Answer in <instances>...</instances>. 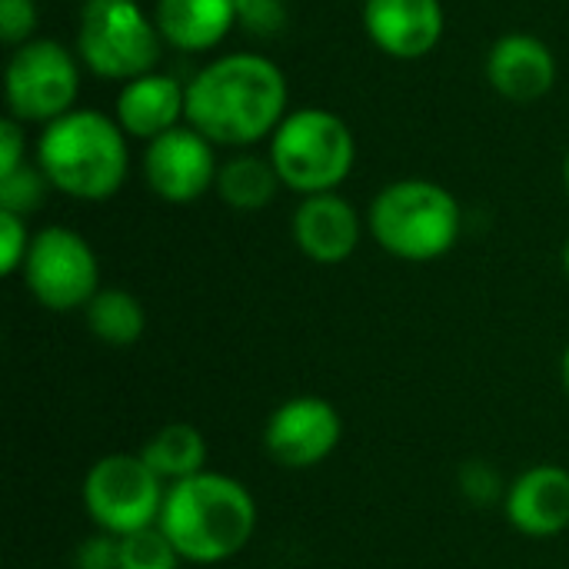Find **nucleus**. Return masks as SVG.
Here are the masks:
<instances>
[{"label": "nucleus", "mask_w": 569, "mask_h": 569, "mask_svg": "<svg viewBox=\"0 0 569 569\" xmlns=\"http://www.w3.org/2000/svg\"><path fill=\"white\" fill-rule=\"evenodd\" d=\"M70 569H120V537L97 530L77 547Z\"/></svg>", "instance_id": "26"}, {"label": "nucleus", "mask_w": 569, "mask_h": 569, "mask_svg": "<svg viewBox=\"0 0 569 569\" xmlns=\"http://www.w3.org/2000/svg\"><path fill=\"white\" fill-rule=\"evenodd\" d=\"M33 153L50 187L83 203L110 200L130 173V137L117 117L93 107H77L40 127Z\"/></svg>", "instance_id": "3"}, {"label": "nucleus", "mask_w": 569, "mask_h": 569, "mask_svg": "<svg viewBox=\"0 0 569 569\" xmlns=\"http://www.w3.org/2000/svg\"><path fill=\"white\" fill-rule=\"evenodd\" d=\"M360 17L370 43L403 63L430 57L447 30L440 0H363Z\"/></svg>", "instance_id": "12"}, {"label": "nucleus", "mask_w": 569, "mask_h": 569, "mask_svg": "<svg viewBox=\"0 0 569 569\" xmlns=\"http://www.w3.org/2000/svg\"><path fill=\"white\" fill-rule=\"evenodd\" d=\"M30 243H33V233L27 227V217L0 210V273L3 277H13L23 270Z\"/></svg>", "instance_id": "23"}, {"label": "nucleus", "mask_w": 569, "mask_h": 569, "mask_svg": "<svg viewBox=\"0 0 569 569\" xmlns=\"http://www.w3.org/2000/svg\"><path fill=\"white\" fill-rule=\"evenodd\" d=\"M80 497L100 533L130 537L160 523L167 483L140 453H107L87 470Z\"/></svg>", "instance_id": "8"}, {"label": "nucleus", "mask_w": 569, "mask_h": 569, "mask_svg": "<svg viewBox=\"0 0 569 569\" xmlns=\"http://www.w3.org/2000/svg\"><path fill=\"white\" fill-rule=\"evenodd\" d=\"M487 80L510 103H537L557 83V57L533 33H503L487 53Z\"/></svg>", "instance_id": "15"}, {"label": "nucleus", "mask_w": 569, "mask_h": 569, "mask_svg": "<svg viewBox=\"0 0 569 569\" xmlns=\"http://www.w3.org/2000/svg\"><path fill=\"white\" fill-rule=\"evenodd\" d=\"M370 237L383 253L403 263H433L447 257L463 230L460 200L437 180L407 177L387 183L367 210Z\"/></svg>", "instance_id": "4"}, {"label": "nucleus", "mask_w": 569, "mask_h": 569, "mask_svg": "<svg viewBox=\"0 0 569 569\" xmlns=\"http://www.w3.org/2000/svg\"><path fill=\"white\" fill-rule=\"evenodd\" d=\"M267 157L287 190L333 193L353 173L357 140L350 123L327 107H297L267 140Z\"/></svg>", "instance_id": "5"}, {"label": "nucleus", "mask_w": 569, "mask_h": 569, "mask_svg": "<svg viewBox=\"0 0 569 569\" xmlns=\"http://www.w3.org/2000/svg\"><path fill=\"white\" fill-rule=\"evenodd\" d=\"M207 440L193 423H167L160 427L140 450L147 467L170 487L187 477L207 470Z\"/></svg>", "instance_id": "19"}, {"label": "nucleus", "mask_w": 569, "mask_h": 569, "mask_svg": "<svg viewBox=\"0 0 569 569\" xmlns=\"http://www.w3.org/2000/svg\"><path fill=\"white\" fill-rule=\"evenodd\" d=\"M40 23L37 0H0V40L13 50L33 40Z\"/></svg>", "instance_id": "25"}, {"label": "nucleus", "mask_w": 569, "mask_h": 569, "mask_svg": "<svg viewBox=\"0 0 569 569\" xmlns=\"http://www.w3.org/2000/svg\"><path fill=\"white\" fill-rule=\"evenodd\" d=\"M290 83L280 63L237 50L203 63L187 80V123L213 147L250 150L273 137L290 113Z\"/></svg>", "instance_id": "1"}, {"label": "nucleus", "mask_w": 569, "mask_h": 569, "mask_svg": "<svg viewBox=\"0 0 569 569\" xmlns=\"http://www.w3.org/2000/svg\"><path fill=\"white\" fill-rule=\"evenodd\" d=\"M87 330L107 347H133L147 330L143 303L123 287H100V293L83 310Z\"/></svg>", "instance_id": "20"}, {"label": "nucleus", "mask_w": 569, "mask_h": 569, "mask_svg": "<svg viewBox=\"0 0 569 569\" xmlns=\"http://www.w3.org/2000/svg\"><path fill=\"white\" fill-rule=\"evenodd\" d=\"M183 557L160 527L120 537V569H180Z\"/></svg>", "instance_id": "21"}, {"label": "nucleus", "mask_w": 569, "mask_h": 569, "mask_svg": "<svg viewBox=\"0 0 569 569\" xmlns=\"http://www.w3.org/2000/svg\"><path fill=\"white\" fill-rule=\"evenodd\" d=\"M280 177L277 167L270 163V157H260L253 150H240L233 157H227L220 163L217 173V197L240 213H257L267 203H273V197L280 193Z\"/></svg>", "instance_id": "18"}, {"label": "nucleus", "mask_w": 569, "mask_h": 569, "mask_svg": "<svg viewBox=\"0 0 569 569\" xmlns=\"http://www.w3.org/2000/svg\"><path fill=\"white\" fill-rule=\"evenodd\" d=\"M460 483H463V493H467L470 500H477V503H490V500L507 497V490H503L497 470L487 467V463H467L463 473H460Z\"/></svg>", "instance_id": "28"}, {"label": "nucleus", "mask_w": 569, "mask_h": 569, "mask_svg": "<svg viewBox=\"0 0 569 569\" xmlns=\"http://www.w3.org/2000/svg\"><path fill=\"white\" fill-rule=\"evenodd\" d=\"M163 47L153 13L137 0H83L73 50L93 77L127 83L153 73Z\"/></svg>", "instance_id": "6"}, {"label": "nucleus", "mask_w": 569, "mask_h": 569, "mask_svg": "<svg viewBox=\"0 0 569 569\" xmlns=\"http://www.w3.org/2000/svg\"><path fill=\"white\" fill-rule=\"evenodd\" d=\"M563 183H567V190H569V153H567V160H563Z\"/></svg>", "instance_id": "31"}, {"label": "nucleus", "mask_w": 569, "mask_h": 569, "mask_svg": "<svg viewBox=\"0 0 569 569\" xmlns=\"http://www.w3.org/2000/svg\"><path fill=\"white\" fill-rule=\"evenodd\" d=\"M47 190H53V187L43 177V170L37 163H23L20 170L0 177V210L30 217V213H37L43 207Z\"/></svg>", "instance_id": "22"}, {"label": "nucleus", "mask_w": 569, "mask_h": 569, "mask_svg": "<svg viewBox=\"0 0 569 569\" xmlns=\"http://www.w3.org/2000/svg\"><path fill=\"white\" fill-rule=\"evenodd\" d=\"M140 167L150 193L163 203H193L207 197L220 173L217 147L190 123H180L177 130L150 140Z\"/></svg>", "instance_id": "10"}, {"label": "nucleus", "mask_w": 569, "mask_h": 569, "mask_svg": "<svg viewBox=\"0 0 569 569\" xmlns=\"http://www.w3.org/2000/svg\"><path fill=\"white\" fill-rule=\"evenodd\" d=\"M237 27L253 37H277L287 27L283 0H237Z\"/></svg>", "instance_id": "24"}, {"label": "nucleus", "mask_w": 569, "mask_h": 569, "mask_svg": "<svg viewBox=\"0 0 569 569\" xmlns=\"http://www.w3.org/2000/svg\"><path fill=\"white\" fill-rule=\"evenodd\" d=\"M80 57L60 40L33 37L10 50L3 67L7 117L20 123H53L77 110L80 97Z\"/></svg>", "instance_id": "7"}, {"label": "nucleus", "mask_w": 569, "mask_h": 569, "mask_svg": "<svg viewBox=\"0 0 569 569\" xmlns=\"http://www.w3.org/2000/svg\"><path fill=\"white\" fill-rule=\"evenodd\" d=\"M153 20L167 47L207 53L237 27V0H157Z\"/></svg>", "instance_id": "17"}, {"label": "nucleus", "mask_w": 569, "mask_h": 569, "mask_svg": "<svg viewBox=\"0 0 569 569\" xmlns=\"http://www.w3.org/2000/svg\"><path fill=\"white\" fill-rule=\"evenodd\" d=\"M290 233L307 260L320 267H337L357 253L363 237V220L357 207L337 190L313 193V197H300L290 220Z\"/></svg>", "instance_id": "13"}, {"label": "nucleus", "mask_w": 569, "mask_h": 569, "mask_svg": "<svg viewBox=\"0 0 569 569\" xmlns=\"http://www.w3.org/2000/svg\"><path fill=\"white\" fill-rule=\"evenodd\" d=\"M343 437L340 410L323 397H290L283 400L263 427V450L283 470L320 467Z\"/></svg>", "instance_id": "11"}, {"label": "nucleus", "mask_w": 569, "mask_h": 569, "mask_svg": "<svg viewBox=\"0 0 569 569\" xmlns=\"http://www.w3.org/2000/svg\"><path fill=\"white\" fill-rule=\"evenodd\" d=\"M27 163V123L3 117L0 120V177Z\"/></svg>", "instance_id": "27"}, {"label": "nucleus", "mask_w": 569, "mask_h": 569, "mask_svg": "<svg viewBox=\"0 0 569 569\" xmlns=\"http://www.w3.org/2000/svg\"><path fill=\"white\" fill-rule=\"evenodd\" d=\"M563 270H567V277H569V240H567V247H563Z\"/></svg>", "instance_id": "30"}, {"label": "nucleus", "mask_w": 569, "mask_h": 569, "mask_svg": "<svg viewBox=\"0 0 569 569\" xmlns=\"http://www.w3.org/2000/svg\"><path fill=\"white\" fill-rule=\"evenodd\" d=\"M113 117L130 140L150 143L187 123V83L160 70L127 80L120 83Z\"/></svg>", "instance_id": "16"}, {"label": "nucleus", "mask_w": 569, "mask_h": 569, "mask_svg": "<svg viewBox=\"0 0 569 569\" xmlns=\"http://www.w3.org/2000/svg\"><path fill=\"white\" fill-rule=\"evenodd\" d=\"M560 380H563V390L569 393V343L567 350H563V357H560Z\"/></svg>", "instance_id": "29"}, {"label": "nucleus", "mask_w": 569, "mask_h": 569, "mask_svg": "<svg viewBox=\"0 0 569 569\" xmlns=\"http://www.w3.org/2000/svg\"><path fill=\"white\" fill-rule=\"evenodd\" d=\"M157 527L170 537L183 563L217 567L243 553L253 540L257 500L240 480L203 470L167 487Z\"/></svg>", "instance_id": "2"}, {"label": "nucleus", "mask_w": 569, "mask_h": 569, "mask_svg": "<svg viewBox=\"0 0 569 569\" xmlns=\"http://www.w3.org/2000/svg\"><path fill=\"white\" fill-rule=\"evenodd\" d=\"M510 527L530 540H550L569 530V470L537 463L523 470L503 497Z\"/></svg>", "instance_id": "14"}, {"label": "nucleus", "mask_w": 569, "mask_h": 569, "mask_svg": "<svg viewBox=\"0 0 569 569\" xmlns=\"http://www.w3.org/2000/svg\"><path fill=\"white\" fill-rule=\"evenodd\" d=\"M20 273L30 297L53 313L87 310V303L100 293V260L93 247L87 237L60 223L33 233Z\"/></svg>", "instance_id": "9"}]
</instances>
